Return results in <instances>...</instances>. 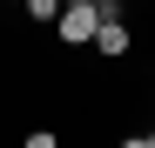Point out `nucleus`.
Instances as JSON below:
<instances>
[{
    "label": "nucleus",
    "instance_id": "nucleus-1",
    "mask_svg": "<svg viewBox=\"0 0 155 148\" xmlns=\"http://www.w3.org/2000/svg\"><path fill=\"white\" fill-rule=\"evenodd\" d=\"M94 27H101V7H94V0H74V7H61V14H54L61 47H88V40H94Z\"/></svg>",
    "mask_w": 155,
    "mask_h": 148
},
{
    "label": "nucleus",
    "instance_id": "nucleus-5",
    "mask_svg": "<svg viewBox=\"0 0 155 148\" xmlns=\"http://www.w3.org/2000/svg\"><path fill=\"white\" fill-rule=\"evenodd\" d=\"M121 148H148V141H121Z\"/></svg>",
    "mask_w": 155,
    "mask_h": 148
},
{
    "label": "nucleus",
    "instance_id": "nucleus-8",
    "mask_svg": "<svg viewBox=\"0 0 155 148\" xmlns=\"http://www.w3.org/2000/svg\"><path fill=\"white\" fill-rule=\"evenodd\" d=\"M61 7H74V0H61Z\"/></svg>",
    "mask_w": 155,
    "mask_h": 148
},
{
    "label": "nucleus",
    "instance_id": "nucleus-6",
    "mask_svg": "<svg viewBox=\"0 0 155 148\" xmlns=\"http://www.w3.org/2000/svg\"><path fill=\"white\" fill-rule=\"evenodd\" d=\"M142 141H148V148H155V128H148V135H142Z\"/></svg>",
    "mask_w": 155,
    "mask_h": 148
},
{
    "label": "nucleus",
    "instance_id": "nucleus-2",
    "mask_svg": "<svg viewBox=\"0 0 155 148\" xmlns=\"http://www.w3.org/2000/svg\"><path fill=\"white\" fill-rule=\"evenodd\" d=\"M88 47H94L101 61H128V47H135V34H128V20L115 14V20H101V27H94V40H88Z\"/></svg>",
    "mask_w": 155,
    "mask_h": 148
},
{
    "label": "nucleus",
    "instance_id": "nucleus-7",
    "mask_svg": "<svg viewBox=\"0 0 155 148\" xmlns=\"http://www.w3.org/2000/svg\"><path fill=\"white\" fill-rule=\"evenodd\" d=\"M0 7H20V0H0Z\"/></svg>",
    "mask_w": 155,
    "mask_h": 148
},
{
    "label": "nucleus",
    "instance_id": "nucleus-4",
    "mask_svg": "<svg viewBox=\"0 0 155 148\" xmlns=\"http://www.w3.org/2000/svg\"><path fill=\"white\" fill-rule=\"evenodd\" d=\"M20 148H61V135H54V128H34V135L20 141Z\"/></svg>",
    "mask_w": 155,
    "mask_h": 148
},
{
    "label": "nucleus",
    "instance_id": "nucleus-3",
    "mask_svg": "<svg viewBox=\"0 0 155 148\" xmlns=\"http://www.w3.org/2000/svg\"><path fill=\"white\" fill-rule=\"evenodd\" d=\"M20 14H27L34 27H54V14H61V0H20Z\"/></svg>",
    "mask_w": 155,
    "mask_h": 148
}]
</instances>
